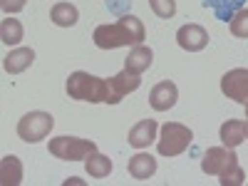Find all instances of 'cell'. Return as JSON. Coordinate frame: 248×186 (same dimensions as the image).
<instances>
[{
    "mask_svg": "<svg viewBox=\"0 0 248 186\" xmlns=\"http://www.w3.org/2000/svg\"><path fill=\"white\" fill-rule=\"evenodd\" d=\"M144 35H147V30H144V23L139 17L134 15H122L119 23L114 25H97L94 28V45L99 50H117V47H137L144 43Z\"/></svg>",
    "mask_w": 248,
    "mask_h": 186,
    "instance_id": "cell-1",
    "label": "cell"
},
{
    "mask_svg": "<svg viewBox=\"0 0 248 186\" xmlns=\"http://www.w3.org/2000/svg\"><path fill=\"white\" fill-rule=\"evenodd\" d=\"M70 99H79V102H92V105H99V102H109V82L94 77L90 72H72L67 77L65 85Z\"/></svg>",
    "mask_w": 248,
    "mask_h": 186,
    "instance_id": "cell-2",
    "label": "cell"
},
{
    "mask_svg": "<svg viewBox=\"0 0 248 186\" xmlns=\"http://www.w3.org/2000/svg\"><path fill=\"white\" fill-rule=\"evenodd\" d=\"M194 141V132L186 127V124H179V122H167L161 127V137H159V144L156 149L161 156H179L189 149V144Z\"/></svg>",
    "mask_w": 248,
    "mask_h": 186,
    "instance_id": "cell-3",
    "label": "cell"
},
{
    "mask_svg": "<svg viewBox=\"0 0 248 186\" xmlns=\"http://www.w3.org/2000/svg\"><path fill=\"white\" fill-rule=\"evenodd\" d=\"M55 127V117L50 112H28L23 119L17 122V137L28 141V144H37L43 141Z\"/></svg>",
    "mask_w": 248,
    "mask_h": 186,
    "instance_id": "cell-4",
    "label": "cell"
},
{
    "mask_svg": "<svg viewBox=\"0 0 248 186\" xmlns=\"http://www.w3.org/2000/svg\"><path fill=\"white\" fill-rule=\"evenodd\" d=\"M92 152H97V144L92 139H79V137H55L50 139V154L65 161H79L87 159Z\"/></svg>",
    "mask_w": 248,
    "mask_h": 186,
    "instance_id": "cell-5",
    "label": "cell"
},
{
    "mask_svg": "<svg viewBox=\"0 0 248 186\" xmlns=\"http://www.w3.org/2000/svg\"><path fill=\"white\" fill-rule=\"evenodd\" d=\"M238 164V156L229 147H211L201 159V171L209 176H221L223 171H229L231 167Z\"/></svg>",
    "mask_w": 248,
    "mask_h": 186,
    "instance_id": "cell-6",
    "label": "cell"
},
{
    "mask_svg": "<svg viewBox=\"0 0 248 186\" xmlns=\"http://www.w3.org/2000/svg\"><path fill=\"white\" fill-rule=\"evenodd\" d=\"M221 92L238 105H248V70H229L221 77Z\"/></svg>",
    "mask_w": 248,
    "mask_h": 186,
    "instance_id": "cell-7",
    "label": "cell"
},
{
    "mask_svg": "<svg viewBox=\"0 0 248 186\" xmlns=\"http://www.w3.org/2000/svg\"><path fill=\"white\" fill-rule=\"evenodd\" d=\"M176 43L186 52H201L206 45H209V32H206V28H201L196 23L181 25L176 30Z\"/></svg>",
    "mask_w": 248,
    "mask_h": 186,
    "instance_id": "cell-8",
    "label": "cell"
},
{
    "mask_svg": "<svg viewBox=\"0 0 248 186\" xmlns=\"http://www.w3.org/2000/svg\"><path fill=\"white\" fill-rule=\"evenodd\" d=\"M107 82H109V102L107 105H119L124 94H129V92L141 87V77L137 72H129V70H122L119 75L109 77Z\"/></svg>",
    "mask_w": 248,
    "mask_h": 186,
    "instance_id": "cell-9",
    "label": "cell"
},
{
    "mask_svg": "<svg viewBox=\"0 0 248 186\" xmlns=\"http://www.w3.org/2000/svg\"><path fill=\"white\" fill-rule=\"evenodd\" d=\"M176 99H179V90L171 79H164L159 82V85H154V90L149 92V105L152 109L156 112H167L176 105Z\"/></svg>",
    "mask_w": 248,
    "mask_h": 186,
    "instance_id": "cell-10",
    "label": "cell"
},
{
    "mask_svg": "<svg viewBox=\"0 0 248 186\" xmlns=\"http://www.w3.org/2000/svg\"><path fill=\"white\" fill-rule=\"evenodd\" d=\"M156 122L154 119H141V122H137L134 127L129 129V134H127V141L132 144L134 149H144V147H149V144L156 139Z\"/></svg>",
    "mask_w": 248,
    "mask_h": 186,
    "instance_id": "cell-11",
    "label": "cell"
},
{
    "mask_svg": "<svg viewBox=\"0 0 248 186\" xmlns=\"http://www.w3.org/2000/svg\"><path fill=\"white\" fill-rule=\"evenodd\" d=\"M32 62H35V50L32 47H15L10 55L3 57V67H5L8 75H20V72H25Z\"/></svg>",
    "mask_w": 248,
    "mask_h": 186,
    "instance_id": "cell-12",
    "label": "cell"
},
{
    "mask_svg": "<svg viewBox=\"0 0 248 186\" xmlns=\"http://www.w3.org/2000/svg\"><path fill=\"white\" fill-rule=\"evenodd\" d=\"M221 144L223 147H229V149H236L238 144H243L248 139V132H246V122L241 119H229V122H223L221 124Z\"/></svg>",
    "mask_w": 248,
    "mask_h": 186,
    "instance_id": "cell-13",
    "label": "cell"
},
{
    "mask_svg": "<svg viewBox=\"0 0 248 186\" xmlns=\"http://www.w3.org/2000/svg\"><path fill=\"white\" fill-rule=\"evenodd\" d=\"M152 62H154V52H152V47H147V45H137V47H132L129 57L124 60V70L141 75V72H147V70L152 67Z\"/></svg>",
    "mask_w": 248,
    "mask_h": 186,
    "instance_id": "cell-14",
    "label": "cell"
},
{
    "mask_svg": "<svg viewBox=\"0 0 248 186\" xmlns=\"http://www.w3.org/2000/svg\"><path fill=\"white\" fill-rule=\"evenodd\" d=\"M127 169L137 181H147L156 174V159L152 154H134L127 164Z\"/></svg>",
    "mask_w": 248,
    "mask_h": 186,
    "instance_id": "cell-15",
    "label": "cell"
},
{
    "mask_svg": "<svg viewBox=\"0 0 248 186\" xmlns=\"http://www.w3.org/2000/svg\"><path fill=\"white\" fill-rule=\"evenodd\" d=\"M248 3V0H203L206 8H211L216 20H221V23H231V17Z\"/></svg>",
    "mask_w": 248,
    "mask_h": 186,
    "instance_id": "cell-16",
    "label": "cell"
},
{
    "mask_svg": "<svg viewBox=\"0 0 248 186\" xmlns=\"http://www.w3.org/2000/svg\"><path fill=\"white\" fill-rule=\"evenodd\" d=\"M0 181H3V186H17L20 181H23V161H20L17 156H3V161H0Z\"/></svg>",
    "mask_w": 248,
    "mask_h": 186,
    "instance_id": "cell-17",
    "label": "cell"
},
{
    "mask_svg": "<svg viewBox=\"0 0 248 186\" xmlns=\"http://www.w3.org/2000/svg\"><path fill=\"white\" fill-rule=\"evenodd\" d=\"M50 17L57 28H72L79 20V10L72 3H55L50 10Z\"/></svg>",
    "mask_w": 248,
    "mask_h": 186,
    "instance_id": "cell-18",
    "label": "cell"
},
{
    "mask_svg": "<svg viewBox=\"0 0 248 186\" xmlns=\"http://www.w3.org/2000/svg\"><path fill=\"white\" fill-rule=\"evenodd\" d=\"M23 37H25V30H23V23L15 17H5L3 23H0V40L8 45V47H15L23 43Z\"/></svg>",
    "mask_w": 248,
    "mask_h": 186,
    "instance_id": "cell-19",
    "label": "cell"
},
{
    "mask_svg": "<svg viewBox=\"0 0 248 186\" xmlns=\"http://www.w3.org/2000/svg\"><path fill=\"white\" fill-rule=\"evenodd\" d=\"M85 169L92 179H105L112 174V159L99 154V152H92L87 159H85Z\"/></svg>",
    "mask_w": 248,
    "mask_h": 186,
    "instance_id": "cell-20",
    "label": "cell"
},
{
    "mask_svg": "<svg viewBox=\"0 0 248 186\" xmlns=\"http://www.w3.org/2000/svg\"><path fill=\"white\" fill-rule=\"evenodd\" d=\"M231 32L233 37H248V8H241L233 17H231Z\"/></svg>",
    "mask_w": 248,
    "mask_h": 186,
    "instance_id": "cell-21",
    "label": "cell"
},
{
    "mask_svg": "<svg viewBox=\"0 0 248 186\" xmlns=\"http://www.w3.org/2000/svg\"><path fill=\"white\" fill-rule=\"evenodd\" d=\"M149 5L154 10V15L164 17V20H169L176 15V0H149Z\"/></svg>",
    "mask_w": 248,
    "mask_h": 186,
    "instance_id": "cell-22",
    "label": "cell"
},
{
    "mask_svg": "<svg viewBox=\"0 0 248 186\" xmlns=\"http://www.w3.org/2000/svg\"><path fill=\"white\" fill-rule=\"evenodd\" d=\"M218 181H221V186H241V184L246 181V174H243V169L236 164V167H231L229 171H223Z\"/></svg>",
    "mask_w": 248,
    "mask_h": 186,
    "instance_id": "cell-23",
    "label": "cell"
},
{
    "mask_svg": "<svg viewBox=\"0 0 248 186\" xmlns=\"http://www.w3.org/2000/svg\"><path fill=\"white\" fill-rule=\"evenodd\" d=\"M107 8H109V13H114V15H127V10L132 8V0H107Z\"/></svg>",
    "mask_w": 248,
    "mask_h": 186,
    "instance_id": "cell-24",
    "label": "cell"
},
{
    "mask_svg": "<svg viewBox=\"0 0 248 186\" xmlns=\"http://www.w3.org/2000/svg\"><path fill=\"white\" fill-rule=\"evenodd\" d=\"M0 8H3V13L8 15H15L25 8V0H0Z\"/></svg>",
    "mask_w": 248,
    "mask_h": 186,
    "instance_id": "cell-25",
    "label": "cell"
},
{
    "mask_svg": "<svg viewBox=\"0 0 248 186\" xmlns=\"http://www.w3.org/2000/svg\"><path fill=\"white\" fill-rule=\"evenodd\" d=\"M246 132H248V105H246Z\"/></svg>",
    "mask_w": 248,
    "mask_h": 186,
    "instance_id": "cell-26",
    "label": "cell"
}]
</instances>
